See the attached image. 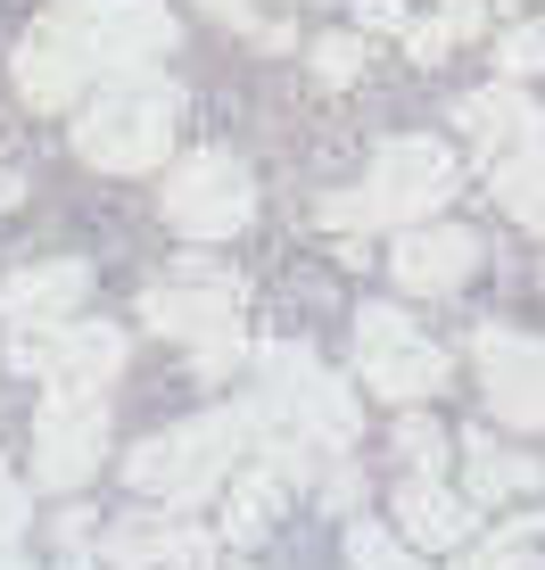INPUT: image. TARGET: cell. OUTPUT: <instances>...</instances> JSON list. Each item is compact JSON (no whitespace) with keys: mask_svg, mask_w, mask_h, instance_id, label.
<instances>
[{"mask_svg":"<svg viewBox=\"0 0 545 570\" xmlns=\"http://www.w3.org/2000/svg\"><path fill=\"white\" fill-rule=\"evenodd\" d=\"M248 439H257V405H216V414H199V422H174L158 439H141L125 455V480L141 488V497H158V504H199Z\"/></svg>","mask_w":545,"mask_h":570,"instance_id":"6da1fadb","label":"cell"},{"mask_svg":"<svg viewBox=\"0 0 545 570\" xmlns=\"http://www.w3.org/2000/svg\"><path fill=\"white\" fill-rule=\"evenodd\" d=\"M265 397H257V430H272V439L289 446H356V397H347V381H330V372L306 356V347H265Z\"/></svg>","mask_w":545,"mask_h":570,"instance_id":"7a4b0ae2","label":"cell"},{"mask_svg":"<svg viewBox=\"0 0 545 570\" xmlns=\"http://www.w3.org/2000/svg\"><path fill=\"white\" fill-rule=\"evenodd\" d=\"M174 83H116L75 116V149L100 174H149L174 149Z\"/></svg>","mask_w":545,"mask_h":570,"instance_id":"3957f363","label":"cell"},{"mask_svg":"<svg viewBox=\"0 0 545 570\" xmlns=\"http://www.w3.org/2000/svg\"><path fill=\"white\" fill-rule=\"evenodd\" d=\"M58 17H67V33L83 42V58L108 67V75H141L174 50L166 0H58Z\"/></svg>","mask_w":545,"mask_h":570,"instance_id":"277c9868","label":"cell"},{"mask_svg":"<svg viewBox=\"0 0 545 570\" xmlns=\"http://www.w3.org/2000/svg\"><path fill=\"white\" fill-rule=\"evenodd\" d=\"M9 364L42 372L50 389H108L125 372V331L116 323H9Z\"/></svg>","mask_w":545,"mask_h":570,"instance_id":"5b68a950","label":"cell"},{"mask_svg":"<svg viewBox=\"0 0 545 570\" xmlns=\"http://www.w3.org/2000/svg\"><path fill=\"white\" fill-rule=\"evenodd\" d=\"M463 166L455 149L430 141V132H405V141H388L373 157V183H364V207H373V224H422V215H438L455 199Z\"/></svg>","mask_w":545,"mask_h":570,"instance_id":"8992f818","label":"cell"},{"mask_svg":"<svg viewBox=\"0 0 545 570\" xmlns=\"http://www.w3.org/2000/svg\"><path fill=\"white\" fill-rule=\"evenodd\" d=\"M356 372L388 405H414L430 389H446V347H430L397 306H364L356 314Z\"/></svg>","mask_w":545,"mask_h":570,"instance_id":"52a82bcc","label":"cell"},{"mask_svg":"<svg viewBox=\"0 0 545 570\" xmlns=\"http://www.w3.org/2000/svg\"><path fill=\"white\" fill-rule=\"evenodd\" d=\"M248 207H257V190H248V166L224 149H199L174 166L166 183V224L182 232V240H231V232L248 224Z\"/></svg>","mask_w":545,"mask_h":570,"instance_id":"ba28073f","label":"cell"},{"mask_svg":"<svg viewBox=\"0 0 545 570\" xmlns=\"http://www.w3.org/2000/svg\"><path fill=\"white\" fill-rule=\"evenodd\" d=\"M108 455V405L100 389H50L33 414V480L42 488H83Z\"/></svg>","mask_w":545,"mask_h":570,"instance_id":"9c48e42d","label":"cell"},{"mask_svg":"<svg viewBox=\"0 0 545 570\" xmlns=\"http://www.w3.org/2000/svg\"><path fill=\"white\" fill-rule=\"evenodd\" d=\"M479 389L513 430H545V340H521V331H479Z\"/></svg>","mask_w":545,"mask_h":570,"instance_id":"30bf717a","label":"cell"},{"mask_svg":"<svg viewBox=\"0 0 545 570\" xmlns=\"http://www.w3.org/2000/svg\"><path fill=\"white\" fill-rule=\"evenodd\" d=\"M479 265V240L463 224H405L397 248H388V273H397V289H414V298H446V289H463Z\"/></svg>","mask_w":545,"mask_h":570,"instance_id":"8fae6325","label":"cell"},{"mask_svg":"<svg viewBox=\"0 0 545 570\" xmlns=\"http://www.w3.org/2000/svg\"><path fill=\"white\" fill-rule=\"evenodd\" d=\"M231 306H240V289H231V273H174V282H158L141 298V323L166 331V340H207V331L231 323Z\"/></svg>","mask_w":545,"mask_h":570,"instance_id":"7c38bea8","label":"cell"},{"mask_svg":"<svg viewBox=\"0 0 545 570\" xmlns=\"http://www.w3.org/2000/svg\"><path fill=\"white\" fill-rule=\"evenodd\" d=\"M9 75H17V91H26L33 108H67L75 91H83L91 58H83V42H75V33H67V17H42V26H33L26 42H17Z\"/></svg>","mask_w":545,"mask_h":570,"instance_id":"4fadbf2b","label":"cell"},{"mask_svg":"<svg viewBox=\"0 0 545 570\" xmlns=\"http://www.w3.org/2000/svg\"><path fill=\"white\" fill-rule=\"evenodd\" d=\"M108 562L116 570H216V546H207L199 529H182V521L141 513V521L108 529Z\"/></svg>","mask_w":545,"mask_h":570,"instance_id":"5bb4252c","label":"cell"},{"mask_svg":"<svg viewBox=\"0 0 545 570\" xmlns=\"http://www.w3.org/2000/svg\"><path fill=\"white\" fill-rule=\"evenodd\" d=\"M83 298H91V265H75V257L26 265V273L0 282V314H9V323H67Z\"/></svg>","mask_w":545,"mask_h":570,"instance_id":"9a60e30c","label":"cell"},{"mask_svg":"<svg viewBox=\"0 0 545 570\" xmlns=\"http://www.w3.org/2000/svg\"><path fill=\"white\" fill-rule=\"evenodd\" d=\"M397 529L414 546H463L472 538V504H463L455 488H438V471H414V480L397 488Z\"/></svg>","mask_w":545,"mask_h":570,"instance_id":"2e32d148","label":"cell"},{"mask_svg":"<svg viewBox=\"0 0 545 570\" xmlns=\"http://www.w3.org/2000/svg\"><path fill=\"white\" fill-rule=\"evenodd\" d=\"M455 116H463V132H472L479 149H513V141H537V132H545L537 108L521 100V91H504V83H496V91H472Z\"/></svg>","mask_w":545,"mask_h":570,"instance_id":"e0dca14e","label":"cell"},{"mask_svg":"<svg viewBox=\"0 0 545 570\" xmlns=\"http://www.w3.org/2000/svg\"><path fill=\"white\" fill-rule=\"evenodd\" d=\"M496 199H504V215H513V224L545 232V132H537V141H513V149H504Z\"/></svg>","mask_w":545,"mask_h":570,"instance_id":"ac0fdd59","label":"cell"},{"mask_svg":"<svg viewBox=\"0 0 545 570\" xmlns=\"http://www.w3.org/2000/svg\"><path fill=\"white\" fill-rule=\"evenodd\" d=\"M463 463H472V497H479V504L537 497V480H545L529 455H504V446H488V439H463Z\"/></svg>","mask_w":545,"mask_h":570,"instance_id":"d6986e66","label":"cell"},{"mask_svg":"<svg viewBox=\"0 0 545 570\" xmlns=\"http://www.w3.org/2000/svg\"><path fill=\"white\" fill-rule=\"evenodd\" d=\"M472 33H479V0H446L438 17H422V26L405 33V50H414L422 67H438V58L455 50V42H472Z\"/></svg>","mask_w":545,"mask_h":570,"instance_id":"ffe728a7","label":"cell"},{"mask_svg":"<svg viewBox=\"0 0 545 570\" xmlns=\"http://www.w3.org/2000/svg\"><path fill=\"white\" fill-rule=\"evenodd\" d=\"M272 513H281V471H272V480H265V471H257V480H240V488H231V513H224V538H265V529H272Z\"/></svg>","mask_w":545,"mask_h":570,"instance_id":"44dd1931","label":"cell"},{"mask_svg":"<svg viewBox=\"0 0 545 570\" xmlns=\"http://www.w3.org/2000/svg\"><path fill=\"white\" fill-rule=\"evenodd\" d=\"M537 521H545V513H529L513 538H496V546H472L463 570H545V554H529V529H537Z\"/></svg>","mask_w":545,"mask_h":570,"instance_id":"7402d4cb","label":"cell"},{"mask_svg":"<svg viewBox=\"0 0 545 570\" xmlns=\"http://www.w3.org/2000/svg\"><path fill=\"white\" fill-rule=\"evenodd\" d=\"M347 554H356V570H422L414 554H397V546H388L380 521H356V529H347Z\"/></svg>","mask_w":545,"mask_h":570,"instance_id":"603a6c76","label":"cell"},{"mask_svg":"<svg viewBox=\"0 0 545 570\" xmlns=\"http://www.w3.org/2000/svg\"><path fill=\"white\" fill-rule=\"evenodd\" d=\"M315 75H323V83H356V75H364V42H356V33H323V42H315Z\"/></svg>","mask_w":545,"mask_h":570,"instance_id":"cb8c5ba5","label":"cell"},{"mask_svg":"<svg viewBox=\"0 0 545 570\" xmlns=\"http://www.w3.org/2000/svg\"><path fill=\"white\" fill-rule=\"evenodd\" d=\"M397 455L414 463V471H438V463H446V430H438V422H422V414H414V422H397Z\"/></svg>","mask_w":545,"mask_h":570,"instance_id":"d4e9b609","label":"cell"},{"mask_svg":"<svg viewBox=\"0 0 545 570\" xmlns=\"http://www.w3.org/2000/svg\"><path fill=\"white\" fill-rule=\"evenodd\" d=\"M190 356H199L207 381H224V372L240 364V323H224V331H207V340H190Z\"/></svg>","mask_w":545,"mask_h":570,"instance_id":"484cf974","label":"cell"},{"mask_svg":"<svg viewBox=\"0 0 545 570\" xmlns=\"http://www.w3.org/2000/svg\"><path fill=\"white\" fill-rule=\"evenodd\" d=\"M496 58H504V75H537V67H545V33H537V26H513Z\"/></svg>","mask_w":545,"mask_h":570,"instance_id":"4316f807","label":"cell"},{"mask_svg":"<svg viewBox=\"0 0 545 570\" xmlns=\"http://www.w3.org/2000/svg\"><path fill=\"white\" fill-rule=\"evenodd\" d=\"M17 529H26V488H17L9 471H0V546H9Z\"/></svg>","mask_w":545,"mask_h":570,"instance_id":"83f0119b","label":"cell"},{"mask_svg":"<svg viewBox=\"0 0 545 570\" xmlns=\"http://www.w3.org/2000/svg\"><path fill=\"white\" fill-rule=\"evenodd\" d=\"M356 17H364L373 33H397V26H405V9H397V0H356Z\"/></svg>","mask_w":545,"mask_h":570,"instance_id":"f1b7e54d","label":"cell"},{"mask_svg":"<svg viewBox=\"0 0 545 570\" xmlns=\"http://www.w3.org/2000/svg\"><path fill=\"white\" fill-rule=\"evenodd\" d=\"M207 9H216V17H231L240 33H257V9H248V0H207Z\"/></svg>","mask_w":545,"mask_h":570,"instance_id":"f546056e","label":"cell"},{"mask_svg":"<svg viewBox=\"0 0 545 570\" xmlns=\"http://www.w3.org/2000/svg\"><path fill=\"white\" fill-rule=\"evenodd\" d=\"M17 199H26V174H9V166H0V207H17Z\"/></svg>","mask_w":545,"mask_h":570,"instance_id":"4dcf8cb0","label":"cell"},{"mask_svg":"<svg viewBox=\"0 0 545 570\" xmlns=\"http://www.w3.org/2000/svg\"><path fill=\"white\" fill-rule=\"evenodd\" d=\"M0 570H26V562H0Z\"/></svg>","mask_w":545,"mask_h":570,"instance_id":"1f68e13d","label":"cell"}]
</instances>
